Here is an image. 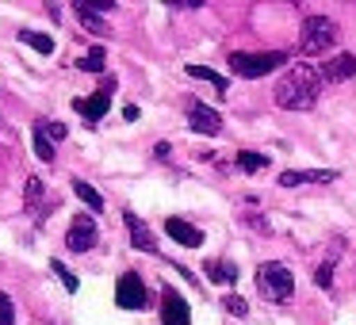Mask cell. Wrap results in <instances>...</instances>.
<instances>
[{
    "instance_id": "6da1fadb",
    "label": "cell",
    "mask_w": 356,
    "mask_h": 325,
    "mask_svg": "<svg viewBox=\"0 0 356 325\" xmlns=\"http://www.w3.org/2000/svg\"><path fill=\"white\" fill-rule=\"evenodd\" d=\"M318 92H322V69L299 62L284 73V81H276V103L287 111H310L318 103Z\"/></svg>"
},
{
    "instance_id": "7a4b0ae2",
    "label": "cell",
    "mask_w": 356,
    "mask_h": 325,
    "mask_svg": "<svg viewBox=\"0 0 356 325\" xmlns=\"http://www.w3.org/2000/svg\"><path fill=\"white\" fill-rule=\"evenodd\" d=\"M257 291H261V299H268V302H287L295 294L291 268H287V264H280V260L257 264Z\"/></svg>"
},
{
    "instance_id": "3957f363",
    "label": "cell",
    "mask_w": 356,
    "mask_h": 325,
    "mask_svg": "<svg viewBox=\"0 0 356 325\" xmlns=\"http://www.w3.org/2000/svg\"><path fill=\"white\" fill-rule=\"evenodd\" d=\"M341 39L337 24L330 16H307L299 27V54H322V50H333Z\"/></svg>"
},
{
    "instance_id": "277c9868",
    "label": "cell",
    "mask_w": 356,
    "mask_h": 325,
    "mask_svg": "<svg viewBox=\"0 0 356 325\" xmlns=\"http://www.w3.org/2000/svg\"><path fill=\"white\" fill-rule=\"evenodd\" d=\"M287 62V54H280V50H268V54H230V69L238 73V77H249V81H257V77H268V73H276L280 65Z\"/></svg>"
},
{
    "instance_id": "5b68a950",
    "label": "cell",
    "mask_w": 356,
    "mask_h": 325,
    "mask_svg": "<svg viewBox=\"0 0 356 325\" xmlns=\"http://www.w3.org/2000/svg\"><path fill=\"white\" fill-rule=\"evenodd\" d=\"M115 85H119L115 77H104V85L96 88L92 96H77V100H73V111H81L88 123L104 119V115H108V108H111V92H115Z\"/></svg>"
},
{
    "instance_id": "8992f818",
    "label": "cell",
    "mask_w": 356,
    "mask_h": 325,
    "mask_svg": "<svg viewBox=\"0 0 356 325\" xmlns=\"http://www.w3.org/2000/svg\"><path fill=\"white\" fill-rule=\"evenodd\" d=\"M115 302L123 310H146L149 306V294H146V283H142V276H134V272H123L115 283Z\"/></svg>"
},
{
    "instance_id": "52a82bcc",
    "label": "cell",
    "mask_w": 356,
    "mask_h": 325,
    "mask_svg": "<svg viewBox=\"0 0 356 325\" xmlns=\"http://www.w3.org/2000/svg\"><path fill=\"white\" fill-rule=\"evenodd\" d=\"M96 238H100V230H96V218H92V215H73L70 233H65V245H70L73 253H88V249L96 245Z\"/></svg>"
},
{
    "instance_id": "ba28073f",
    "label": "cell",
    "mask_w": 356,
    "mask_h": 325,
    "mask_svg": "<svg viewBox=\"0 0 356 325\" xmlns=\"http://www.w3.org/2000/svg\"><path fill=\"white\" fill-rule=\"evenodd\" d=\"M31 138H35V157H39V161H54V142L65 138V126L39 119V123L31 126Z\"/></svg>"
},
{
    "instance_id": "9c48e42d",
    "label": "cell",
    "mask_w": 356,
    "mask_h": 325,
    "mask_svg": "<svg viewBox=\"0 0 356 325\" xmlns=\"http://www.w3.org/2000/svg\"><path fill=\"white\" fill-rule=\"evenodd\" d=\"M161 325H192V310H188L184 294H177L172 287L161 291Z\"/></svg>"
},
{
    "instance_id": "30bf717a",
    "label": "cell",
    "mask_w": 356,
    "mask_h": 325,
    "mask_svg": "<svg viewBox=\"0 0 356 325\" xmlns=\"http://www.w3.org/2000/svg\"><path fill=\"white\" fill-rule=\"evenodd\" d=\"M188 126H192L195 134H218L222 131V115H218L215 108H207V103H192V108H188Z\"/></svg>"
},
{
    "instance_id": "8fae6325",
    "label": "cell",
    "mask_w": 356,
    "mask_h": 325,
    "mask_svg": "<svg viewBox=\"0 0 356 325\" xmlns=\"http://www.w3.org/2000/svg\"><path fill=\"white\" fill-rule=\"evenodd\" d=\"M123 222H127V230H131V245L138 249V253H157V238H154V230H149V226L142 222V218L134 215V210H127Z\"/></svg>"
},
{
    "instance_id": "7c38bea8",
    "label": "cell",
    "mask_w": 356,
    "mask_h": 325,
    "mask_svg": "<svg viewBox=\"0 0 356 325\" xmlns=\"http://www.w3.org/2000/svg\"><path fill=\"white\" fill-rule=\"evenodd\" d=\"M165 233L184 249H200L203 245V230H195L192 222H184V218H165Z\"/></svg>"
},
{
    "instance_id": "4fadbf2b",
    "label": "cell",
    "mask_w": 356,
    "mask_h": 325,
    "mask_svg": "<svg viewBox=\"0 0 356 325\" xmlns=\"http://www.w3.org/2000/svg\"><path fill=\"white\" fill-rule=\"evenodd\" d=\"M73 16H77L81 27H85V31H92V35H108V31H111L108 19H104V12L96 8V4H85V0H77V4H73Z\"/></svg>"
},
{
    "instance_id": "5bb4252c",
    "label": "cell",
    "mask_w": 356,
    "mask_h": 325,
    "mask_svg": "<svg viewBox=\"0 0 356 325\" xmlns=\"http://www.w3.org/2000/svg\"><path fill=\"white\" fill-rule=\"evenodd\" d=\"M337 172L333 169H318V172H280L276 184L280 188H299V184H333Z\"/></svg>"
},
{
    "instance_id": "9a60e30c",
    "label": "cell",
    "mask_w": 356,
    "mask_h": 325,
    "mask_svg": "<svg viewBox=\"0 0 356 325\" xmlns=\"http://www.w3.org/2000/svg\"><path fill=\"white\" fill-rule=\"evenodd\" d=\"M356 73V58L348 54H337V58H330V62L322 65V81H333V85H341V81H348Z\"/></svg>"
},
{
    "instance_id": "2e32d148",
    "label": "cell",
    "mask_w": 356,
    "mask_h": 325,
    "mask_svg": "<svg viewBox=\"0 0 356 325\" xmlns=\"http://www.w3.org/2000/svg\"><path fill=\"white\" fill-rule=\"evenodd\" d=\"M73 195H77V199L85 203V207L92 210V215H104V195L96 192V188L88 184V180H73Z\"/></svg>"
},
{
    "instance_id": "e0dca14e",
    "label": "cell",
    "mask_w": 356,
    "mask_h": 325,
    "mask_svg": "<svg viewBox=\"0 0 356 325\" xmlns=\"http://www.w3.org/2000/svg\"><path fill=\"white\" fill-rule=\"evenodd\" d=\"M24 199H27V215H31V218H42V215H47V207H42L47 192H42V180H39V176L27 180V195H24Z\"/></svg>"
},
{
    "instance_id": "ac0fdd59",
    "label": "cell",
    "mask_w": 356,
    "mask_h": 325,
    "mask_svg": "<svg viewBox=\"0 0 356 325\" xmlns=\"http://www.w3.org/2000/svg\"><path fill=\"white\" fill-rule=\"evenodd\" d=\"M337 256H341V241H333L330 256H325V260L314 268V283H318V287H325V291L333 287V264H337Z\"/></svg>"
},
{
    "instance_id": "d6986e66",
    "label": "cell",
    "mask_w": 356,
    "mask_h": 325,
    "mask_svg": "<svg viewBox=\"0 0 356 325\" xmlns=\"http://www.w3.org/2000/svg\"><path fill=\"white\" fill-rule=\"evenodd\" d=\"M188 77H195V81H207L211 88H215V92H226V88H230V81L222 77V73H215V69H207V65H188Z\"/></svg>"
},
{
    "instance_id": "ffe728a7",
    "label": "cell",
    "mask_w": 356,
    "mask_h": 325,
    "mask_svg": "<svg viewBox=\"0 0 356 325\" xmlns=\"http://www.w3.org/2000/svg\"><path fill=\"white\" fill-rule=\"evenodd\" d=\"M19 42H27L31 50H39L42 58L54 54V39H50V35H42V31H19Z\"/></svg>"
},
{
    "instance_id": "44dd1931",
    "label": "cell",
    "mask_w": 356,
    "mask_h": 325,
    "mask_svg": "<svg viewBox=\"0 0 356 325\" xmlns=\"http://www.w3.org/2000/svg\"><path fill=\"white\" fill-rule=\"evenodd\" d=\"M104 65H108V50H88L85 58H77V69L81 73H104Z\"/></svg>"
},
{
    "instance_id": "7402d4cb",
    "label": "cell",
    "mask_w": 356,
    "mask_h": 325,
    "mask_svg": "<svg viewBox=\"0 0 356 325\" xmlns=\"http://www.w3.org/2000/svg\"><path fill=\"white\" fill-rule=\"evenodd\" d=\"M207 279L211 283H234V279H238V268H234V264H222V260H207Z\"/></svg>"
},
{
    "instance_id": "603a6c76",
    "label": "cell",
    "mask_w": 356,
    "mask_h": 325,
    "mask_svg": "<svg viewBox=\"0 0 356 325\" xmlns=\"http://www.w3.org/2000/svg\"><path fill=\"white\" fill-rule=\"evenodd\" d=\"M234 165H238L241 172H261V169H268V157H264V153H253V149H241Z\"/></svg>"
},
{
    "instance_id": "cb8c5ba5",
    "label": "cell",
    "mask_w": 356,
    "mask_h": 325,
    "mask_svg": "<svg viewBox=\"0 0 356 325\" xmlns=\"http://www.w3.org/2000/svg\"><path fill=\"white\" fill-rule=\"evenodd\" d=\"M50 268H54V276H58V279H62V283H65V291H70V294H77V287H81V279H77V276H73V272H70V268H65V264H62V260H50Z\"/></svg>"
},
{
    "instance_id": "d4e9b609",
    "label": "cell",
    "mask_w": 356,
    "mask_h": 325,
    "mask_svg": "<svg viewBox=\"0 0 356 325\" xmlns=\"http://www.w3.org/2000/svg\"><path fill=\"white\" fill-rule=\"evenodd\" d=\"M0 325H16V306L8 294H0Z\"/></svg>"
},
{
    "instance_id": "484cf974",
    "label": "cell",
    "mask_w": 356,
    "mask_h": 325,
    "mask_svg": "<svg viewBox=\"0 0 356 325\" xmlns=\"http://www.w3.org/2000/svg\"><path fill=\"white\" fill-rule=\"evenodd\" d=\"M222 302H226V310H230L234 317H245V310H249V306H245V299H238V294H226Z\"/></svg>"
},
{
    "instance_id": "4316f807",
    "label": "cell",
    "mask_w": 356,
    "mask_h": 325,
    "mask_svg": "<svg viewBox=\"0 0 356 325\" xmlns=\"http://www.w3.org/2000/svg\"><path fill=\"white\" fill-rule=\"evenodd\" d=\"M138 115H142V108H138V103H127V108H123V119H127V123H134Z\"/></svg>"
}]
</instances>
